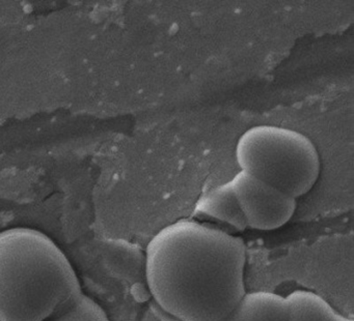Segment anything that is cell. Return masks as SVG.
<instances>
[{"instance_id": "obj_9", "label": "cell", "mask_w": 354, "mask_h": 321, "mask_svg": "<svg viewBox=\"0 0 354 321\" xmlns=\"http://www.w3.org/2000/svg\"><path fill=\"white\" fill-rule=\"evenodd\" d=\"M225 321H240V318L239 316H238L236 309L231 313V314L229 315V316L227 317V318L225 319Z\"/></svg>"}, {"instance_id": "obj_1", "label": "cell", "mask_w": 354, "mask_h": 321, "mask_svg": "<svg viewBox=\"0 0 354 321\" xmlns=\"http://www.w3.org/2000/svg\"><path fill=\"white\" fill-rule=\"evenodd\" d=\"M245 244L238 236L180 220L147 246V282L157 304L180 321H225L245 292Z\"/></svg>"}, {"instance_id": "obj_4", "label": "cell", "mask_w": 354, "mask_h": 321, "mask_svg": "<svg viewBox=\"0 0 354 321\" xmlns=\"http://www.w3.org/2000/svg\"><path fill=\"white\" fill-rule=\"evenodd\" d=\"M230 182L248 227L263 231L277 229L295 211V198L246 172H238Z\"/></svg>"}, {"instance_id": "obj_5", "label": "cell", "mask_w": 354, "mask_h": 321, "mask_svg": "<svg viewBox=\"0 0 354 321\" xmlns=\"http://www.w3.org/2000/svg\"><path fill=\"white\" fill-rule=\"evenodd\" d=\"M194 215L227 224L237 231L248 228L231 182L208 191L196 201Z\"/></svg>"}, {"instance_id": "obj_6", "label": "cell", "mask_w": 354, "mask_h": 321, "mask_svg": "<svg viewBox=\"0 0 354 321\" xmlns=\"http://www.w3.org/2000/svg\"><path fill=\"white\" fill-rule=\"evenodd\" d=\"M236 311L240 321H289L287 300L272 292L244 294Z\"/></svg>"}, {"instance_id": "obj_8", "label": "cell", "mask_w": 354, "mask_h": 321, "mask_svg": "<svg viewBox=\"0 0 354 321\" xmlns=\"http://www.w3.org/2000/svg\"><path fill=\"white\" fill-rule=\"evenodd\" d=\"M42 321H109V319L94 300L82 293Z\"/></svg>"}, {"instance_id": "obj_3", "label": "cell", "mask_w": 354, "mask_h": 321, "mask_svg": "<svg viewBox=\"0 0 354 321\" xmlns=\"http://www.w3.org/2000/svg\"><path fill=\"white\" fill-rule=\"evenodd\" d=\"M236 161L241 171L297 198L313 188L320 174L318 150L297 130L254 126L238 139Z\"/></svg>"}, {"instance_id": "obj_2", "label": "cell", "mask_w": 354, "mask_h": 321, "mask_svg": "<svg viewBox=\"0 0 354 321\" xmlns=\"http://www.w3.org/2000/svg\"><path fill=\"white\" fill-rule=\"evenodd\" d=\"M63 251L30 228L0 232V321H42L82 294Z\"/></svg>"}, {"instance_id": "obj_7", "label": "cell", "mask_w": 354, "mask_h": 321, "mask_svg": "<svg viewBox=\"0 0 354 321\" xmlns=\"http://www.w3.org/2000/svg\"><path fill=\"white\" fill-rule=\"evenodd\" d=\"M289 321H353L339 314L324 298L314 292L296 290L286 298Z\"/></svg>"}]
</instances>
